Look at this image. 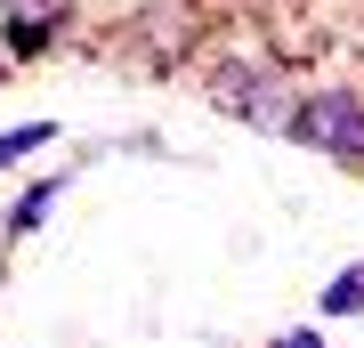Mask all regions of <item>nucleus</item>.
Segmentation results:
<instances>
[{
  "label": "nucleus",
  "mask_w": 364,
  "mask_h": 348,
  "mask_svg": "<svg viewBox=\"0 0 364 348\" xmlns=\"http://www.w3.org/2000/svg\"><path fill=\"white\" fill-rule=\"evenodd\" d=\"M291 146H308V154H332V162H364V90H308L291 105Z\"/></svg>",
  "instance_id": "f257e3e1"
},
{
  "label": "nucleus",
  "mask_w": 364,
  "mask_h": 348,
  "mask_svg": "<svg viewBox=\"0 0 364 348\" xmlns=\"http://www.w3.org/2000/svg\"><path fill=\"white\" fill-rule=\"evenodd\" d=\"M324 316H364V259H356L348 275H332V284H324Z\"/></svg>",
  "instance_id": "20e7f679"
},
{
  "label": "nucleus",
  "mask_w": 364,
  "mask_h": 348,
  "mask_svg": "<svg viewBox=\"0 0 364 348\" xmlns=\"http://www.w3.org/2000/svg\"><path fill=\"white\" fill-rule=\"evenodd\" d=\"M57 194H65V186H57V179H41V186H25V203L9 211V235H33L41 219H49V203H57Z\"/></svg>",
  "instance_id": "7ed1b4c3"
},
{
  "label": "nucleus",
  "mask_w": 364,
  "mask_h": 348,
  "mask_svg": "<svg viewBox=\"0 0 364 348\" xmlns=\"http://www.w3.org/2000/svg\"><path fill=\"white\" fill-rule=\"evenodd\" d=\"M49 138H57V122H25V130H9V138H0V162H25V154H41Z\"/></svg>",
  "instance_id": "39448f33"
},
{
  "label": "nucleus",
  "mask_w": 364,
  "mask_h": 348,
  "mask_svg": "<svg viewBox=\"0 0 364 348\" xmlns=\"http://www.w3.org/2000/svg\"><path fill=\"white\" fill-rule=\"evenodd\" d=\"M210 97H219L227 114H243L251 130H267V138H284V130H291V105H299L275 65H227V73L210 81Z\"/></svg>",
  "instance_id": "f03ea898"
}]
</instances>
